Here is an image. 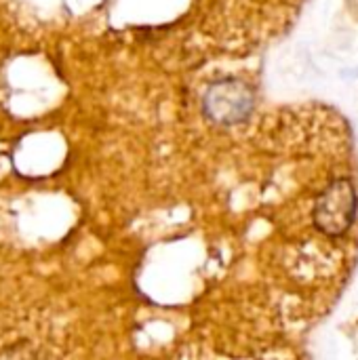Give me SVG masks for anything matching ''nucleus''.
<instances>
[{"label": "nucleus", "instance_id": "f257e3e1", "mask_svg": "<svg viewBox=\"0 0 358 360\" xmlns=\"http://www.w3.org/2000/svg\"><path fill=\"white\" fill-rule=\"evenodd\" d=\"M253 105L255 97L251 86L238 78H224L213 82L207 89L203 101L207 118L224 127H232L247 120L253 112Z\"/></svg>", "mask_w": 358, "mask_h": 360}, {"label": "nucleus", "instance_id": "f03ea898", "mask_svg": "<svg viewBox=\"0 0 358 360\" xmlns=\"http://www.w3.org/2000/svg\"><path fill=\"white\" fill-rule=\"evenodd\" d=\"M357 194L348 179L333 181L317 202L314 224L329 236L344 234L357 217Z\"/></svg>", "mask_w": 358, "mask_h": 360}]
</instances>
